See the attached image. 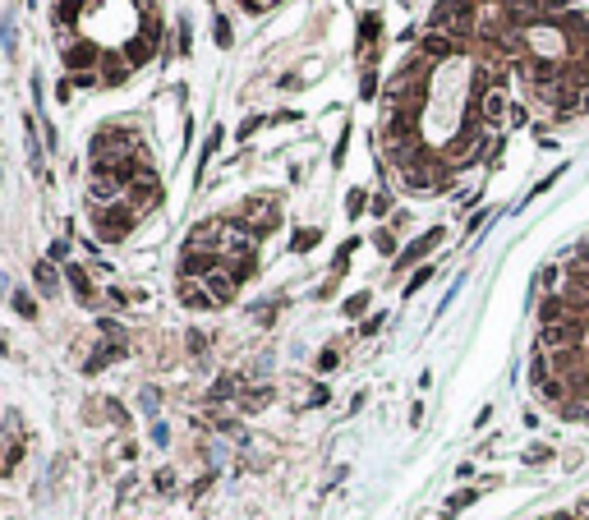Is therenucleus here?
<instances>
[{
	"mask_svg": "<svg viewBox=\"0 0 589 520\" xmlns=\"http://www.w3.org/2000/svg\"><path fill=\"white\" fill-rule=\"evenodd\" d=\"M313 244H318V230H294V240H290V249L294 253H309Z\"/></svg>",
	"mask_w": 589,
	"mask_h": 520,
	"instance_id": "nucleus-8",
	"label": "nucleus"
},
{
	"mask_svg": "<svg viewBox=\"0 0 589 520\" xmlns=\"http://www.w3.org/2000/svg\"><path fill=\"white\" fill-rule=\"evenodd\" d=\"M87 0H55V9H51V28L55 33H70V28L78 23V9H83Z\"/></svg>",
	"mask_w": 589,
	"mask_h": 520,
	"instance_id": "nucleus-3",
	"label": "nucleus"
},
{
	"mask_svg": "<svg viewBox=\"0 0 589 520\" xmlns=\"http://www.w3.org/2000/svg\"><path fill=\"white\" fill-rule=\"evenodd\" d=\"M65 65H70V70H87V74H92V65H97V46L74 42L70 51H65Z\"/></svg>",
	"mask_w": 589,
	"mask_h": 520,
	"instance_id": "nucleus-5",
	"label": "nucleus"
},
{
	"mask_svg": "<svg viewBox=\"0 0 589 520\" xmlns=\"http://www.w3.org/2000/svg\"><path fill=\"white\" fill-rule=\"evenodd\" d=\"M346 148H350V129H341V139H336V148H331V161H341V156H346Z\"/></svg>",
	"mask_w": 589,
	"mask_h": 520,
	"instance_id": "nucleus-13",
	"label": "nucleus"
},
{
	"mask_svg": "<svg viewBox=\"0 0 589 520\" xmlns=\"http://www.w3.org/2000/svg\"><path fill=\"white\" fill-rule=\"evenodd\" d=\"M364 304H368V295H355V299H346V313H350V318H355V313L364 309Z\"/></svg>",
	"mask_w": 589,
	"mask_h": 520,
	"instance_id": "nucleus-16",
	"label": "nucleus"
},
{
	"mask_svg": "<svg viewBox=\"0 0 589 520\" xmlns=\"http://www.w3.org/2000/svg\"><path fill=\"white\" fill-rule=\"evenodd\" d=\"M346 212H350V217H359V212H364V193H350V198H346Z\"/></svg>",
	"mask_w": 589,
	"mask_h": 520,
	"instance_id": "nucleus-12",
	"label": "nucleus"
},
{
	"mask_svg": "<svg viewBox=\"0 0 589 520\" xmlns=\"http://www.w3.org/2000/svg\"><path fill=\"white\" fill-rule=\"evenodd\" d=\"M23 134H28V166H33V175H46L42 143H37V120H33V115H23Z\"/></svg>",
	"mask_w": 589,
	"mask_h": 520,
	"instance_id": "nucleus-4",
	"label": "nucleus"
},
{
	"mask_svg": "<svg viewBox=\"0 0 589 520\" xmlns=\"http://www.w3.org/2000/svg\"><path fill=\"white\" fill-rule=\"evenodd\" d=\"M37 286H42L46 295H55V272H51V262H37Z\"/></svg>",
	"mask_w": 589,
	"mask_h": 520,
	"instance_id": "nucleus-9",
	"label": "nucleus"
},
{
	"mask_svg": "<svg viewBox=\"0 0 589 520\" xmlns=\"http://www.w3.org/2000/svg\"><path fill=\"white\" fill-rule=\"evenodd\" d=\"M378 33H382V18L378 14H364V23H359V55H364V70H373V46H378Z\"/></svg>",
	"mask_w": 589,
	"mask_h": 520,
	"instance_id": "nucleus-2",
	"label": "nucleus"
},
{
	"mask_svg": "<svg viewBox=\"0 0 589 520\" xmlns=\"http://www.w3.org/2000/svg\"><path fill=\"white\" fill-rule=\"evenodd\" d=\"M437 240H442V230H428L424 240H415V244H410L405 253H400V267H410V262H419V258H424V253H428V249H433V244H437Z\"/></svg>",
	"mask_w": 589,
	"mask_h": 520,
	"instance_id": "nucleus-6",
	"label": "nucleus"
},
{
	"mask_svg": "<svg viewBox=\"0 0 589 520\" xmlns=\"http://www.w3.org/2000/svg\"><path fill=\"white\" fill-rule=\"evenodd\" d=\"M281 203L277 193H253L240 208L217 212L184 235L175 295L184 309H225L258 272V244L277 235Z\"/></svg>",
	"mask_w": 589,
	"mask_h": 520,
	"instance_id": "nucleus-1",
	"label": "nucleus"
},
{
	"mask_svg": "<svg viewBox=\"0 0 589 520\" xmlns=\"http://www.w3.org/2000/svg\"><path fill=\"white\" fill-rule=\"evenodd\" d=\"M65 277H70V286H74V295H78V299L92 304V281H87V272H83V267H74V262H70V267H65Z\"/></svg>",
	"mask_w": 589,
	"mask_h": 520,
	"instance_id": "nucleus-7",
	"label": "nucleus"
},
{
	"mask_svg": "<svg viewBox=\"0 0 589 520\" xmlns=\"http://www.w3.org/2000/svg\"><path fill=\"white\" fill-rule=\"evenodd\" d=\"M212 33H217V46H230V42H235V33H230V18H225V14H217Z\"/></svg>",
	"mask_w": 589,
	"mask_h": 520,
	"instance_id": "nucleus-10",
	"label": "nucleus"
},
{
	"mask_svg": "<svg viewBox=\"0 0 589 520\" xmlns=\"http://www.w3.org/2000/svg\"><path fill=\"white\" fill-rule=\"evenodd\" d=\"M14 309H18V313H23V318H37V309H33V299H28V295H23V290H18V295H14Z\"/></svg>",
	"mask_w": 589,
	"mask_h": 520,
	"instance_id": "nucleus-11",
	"label": "nucleus"
},
{
	"mask_svg": "<svg viewBox=\"0 0 589 520\" xmlns=\"http://www.w3.org/2000/svg\"><path fill=\"white\" fill-rule=\"evenodd\" d=\"M5 55H14V14L5 18Z\"/></svg>",
	"mask_w": 589,
	"mask_h": 520,
	"instance_id": "nucleus-14",
	"label": "nucleus"
},
{
	"mask_svg": "<svg viewBox=\"0 0 589 520\" xmlns=\"http://www.w3.org/2000/svg\"><path fill=\"white\" fill-rule=\"evenodd\" d=\"M557 520H589V497H585V502H580V506H575V511H571V516H557Z\"/></svg>",
	"mask_w": 589,
	"mask_h": 520,
	"instance_id": "nucleus-15",
	"label": "nucleus"
}]
</instances>
